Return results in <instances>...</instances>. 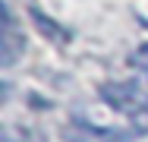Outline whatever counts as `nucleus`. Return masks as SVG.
<instances>
[{"mask_svg":"<svg viewBox=\"0 0 148 142\" xmlns=\"http://www.w3.org/2000/svg\"><path fill=\"white\" fill-rule=\"evenodd\" d=\"M126 120H129V123H132L139 133H148V104H142L139 111H136V114H129Z\"/></svg>","mask_w":148,"mask_h":142,"instance_id":"nucleus-3","label":"nucleus"},{"mask_svg":"<svg viewBox=\"0 0 148 142\" xmlns=\"http://www.w3.org/2000/svg\"><path fill=\"white\" fill-rule=\"evenodd\" d=\"M120 142H148V133H132V136H120Z\"/></svg>","mask_w":148,"mask_h":142,"instance_id":"nucleus-5","label":"nucleus"},{"mask_svg":"<svg viewBox=\"0 0 148 142\" xmlns=\"http://www.w3.org/2000/svg\"><path fill=\"white\" fill-rule=\"evenodd\" d=\"M0 10H3V66H10L13 57H16L19 41H16V28H13V19H10V10L6 6H0Z\"/></svg>","mask_w":148,"mask_h":142,"instance_id":"nucleus-2","label":"nucleus"},{"mask_svg":"<svg viewBox=\"0 0 148 142\" xmlns=\"http://www.w3.org/2000/svg\"><path fill=\"white\" fill-rule=\"evenodd\" d=\"M132 66L142 73V79L148 82V44H145V48H142V51H139L136 57H132Z\"/></svg>","mask_w":148,"mask_h":142,"instance_id":"nucleus-4","label":"nucleus"},{"mask_svg":"<svg viewBox=\"0 0 148 142\" xmlns=\"http://www.w3.org/2000/svg\"><path fill=\"white\" fill-rule=\"evenodd\" d=\"M66 142H120V133L91 126V123H76V126H66Z\"/></svg>","mask_w":148,"mask_h":142,"instance_id":"nucleus-1","label":"nucleus"}]
</instances>
